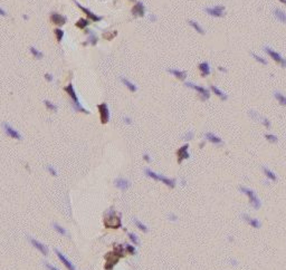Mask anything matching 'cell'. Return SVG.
I'll use <instances>...</instances> for the list:
<instances>
[{
	"label": "cell",
	"mask_w": 286,
	"mask_h": 270,
	"mask_svg": "<svg viewBox=\"0 0 286 270\" xmlns=\"http://www.w3.org/2000/svg\"><path fill=\"white\" fill-rule=\"evenodd\" d=\"M65 92L67 93V94L70 96V98L73 100V108H74V111H76V112H82V113H86L89 114V112L86 109V108H84L82 106V104L79 103V100H78V97H77L76 95V92H75V89L73 87V84H68L66 87H65Z\"/></svg>",
	"instance_id": "6da1fadb"
},
{
	"label": "cell",
	"mask_w": 286,
	"mask_h": 270,
	"mask_svg": "<svg viewBox=\"0 0 286 270\" xmlns=\"http://www.w3.org/2000/svg\"><path fill=\"white\" fill-rule=\"evenodd\" d=\"M144 172H145V174L149 176V177H151V179L155 180V181H160V182L164 183L165 185H168L169 188H174V187H176V180H174V179H170V177H167V176L161 175V174H159V173L152 171L151 169H145L144 170Z\"/></svg>",
	"instance_id": "7a4b0ae2"
},
{
	"label": "cell",
	"mask_w": 286,
	"mask_h": 270,
	"mask_svg": "<svg viewBox=\"0 0 286 270\" xmlns=\"http://www.w3.org/2000/svg\"><path fill=\"white\" fill-rule=\"evenodd\" d=\"M264 50H265V53L273 59L275 63L280 64L283 68H286V59L284 58V57H282V55H280V53H277L276 50H274L273 48H271V47H268V46H265V47H264Z\"/></svg>",
	"instance_id": "3957f363"
},
{
	"label": "cell",
	"mask_w": 286,
	"mask_h": 270,
	"mask_svg": "<svg viewBox=\"0 0 286 270\" xmlns=\"http://www.w3.org/2000/svg\"><path fill=\"white\" fill-rule=\"evenodd\" d=\"M240 191H242V193H245V194L248 196V199H249V202H250V204L253 205L255 210H258L259 208H261V201H259V199H258V196L256 195L253 190H250V189L246 188V187H242L240 188Z\"/></svg>",
	"instance_id": "277c9868"
},
{
	"label": "cell",
	"mask_w": 286,
	"mask_h": 270,
	"mask_svg": "<svg viewBox=\"0 0 286 270\" xmlns=\"http://www.w3.org/2000/svg\"><path fill=\"white\" fill-rule=\"evenodd\" d=\"M204 11L209 15L210 17L215 18H223L226 15V8L223 5H217V6H211L204 8Z\"/></svg>",
	"instance_id": "5b68a950"
},
{
	"label": "cell",
	"mask_w": 286,
	"mask_h": 270,
	"mask_svg": "<svg viewBox=\"0 0 286 270\" xmlns=\"http://www.w3.org/2000/svg\"><path fill=\"white\" fill-rule=\"evenodd\" d=\"M186 86L187 87L191 88V89H195L197 93H199V95L201 96V98L202 100H208L210 97V92L208 88L204 87V86H200V85H197V84H195V83H191V82H187L186 83Z\"/></svg>",
	"instance_id": "8992f818"
},
{
	"label": "cell",
	"mask_w": 286,
	"mask_h": 270,
	"mask_svg": "<svg viewBox=\"0 0 286 270\" xmlns=\"http://www.w3.org/2000/svg\"><path fill=\"white\" fill-rule=\"evenodd\" d=\"M2 128H4L5 133H6L8 136H10V137L15 138V140H21V138H22L21 134H20L16 128H13L9 123H6V122L2 123Z\"/></svg>",
	"instance_id": "52a82bcc"
},
{
	"label": "cell",
	"mask_w": 286,
	"mask_h": 270,
	"mask_svg": "<svg viewBox=\"0 0 286 270\" xmlns=\"http://www.w3.org/2000/svg\"><path fill=\"white\" fill-rule=\"evenodd\" d=\"M114 214H115L114 210H111L108 212V215H106V218H105V221L106 220H111V222L106 223V226L108 228H120L121 227V219L119 217H115Z\"/></svg>",
	"instance_id": "ba28073f"
},
{
	"label": "cell",
	"mask_w": 286,
	"mask_h": 270,
	"mask_svg": "<svg viewBox=\"0 0 286 270\" xmlns=\"http://www.w3.org/2000/svg\"><path fill=\"white\" fill-rule=\"evenodd\" d=\"M98 112H100V119L102 124H106L110 119V109L106 103H102L98 105Z\"/></svg>",
	"instance_id": "9c48e42d"
},
{
	"label": "cell",
	"mask_w": 286,
	"mask_h": 270,
	"mask_svg": "<svg viewBox=\"0 0 286 270\" xmlns=\"http://www.w3.org/2000/svg\"><path fill=\"white\" fill-rule=\"evenodd\" d=\"M28 240H29V242L32 243V247H35L40 253H43L44 256H47V255H48V248H47V245H44L43 242H40L39 240H37V239H35V238H30V237L28 238Z\"/></svg>",
	"instance_id": "30bf717a"
},
{
	"label": "cell",
	"mask_w": 286,
	"mask_h": 270,
	"mask_svg": "<svg viewBox=\"0 0 286 270\" xmlns=\"http://www.w3.org/2000/svg\"><path fill=\"white\" fill-rule=\"evenodd\" d=\"M55 253H56V256H57V258L60 260V262L67 268V270H76V268H75V266H74V264L73 262H70V260L68 259V258H66L65 256H64L63 253L62 252L59 251L58 249H55Z\"/></svg>",
	"instance_id": "8fae6325"
},
{
	"label": "cell",
	"mask_w": 286,
	"mask_h": 270,
	"mask_svg": "<svg viewBox=\"0 0 286 270\" xmlns=\"http://www.w3.org/2000/svg\"><path fill=\"white\" fill-rule=\"evenodd\" d=\"M177 155H178V162L181 163L183 160L189 158L190 154H189V144H184L183 146H181L177 152Z\"/></svg>",
	"instance_id": "7c38bea8"
},
{
	"label": "cell",
	"mask_w": 286,
	"mask_h": 270,
	"mask_svg": "<svg viewBox=\"0 0 286 270\" xmlns=\"http://www.w3.org/2000/svg\"><path fill=\"white\" fill-rule=\"evenodd\" d=\"M51 21L56 26H63L67 22V18L63 16V15H59L57 13H51Z\"/></svg>",
	"instance_id": "4fadbf2b"
},
{
	"label": "cell",
	"mask_w": 286,
	"mask_h": 270,
	"mask_svg": "<svg viewBox=\"0 0 286 270\" xmlns=\"http://www.w3.org/2000/svg\"><path fill=\"white\" fill-rule=\"evenodd\" d=\"M145 13V7L142 2H136V5L132 8V15L135 17H143Z\"/></svg>",
	"instance_id": "5bb4252c"
},
{
	"label": "cell",
	"mask_w": 286,
	"mask_h": 270,
	"mask_svg": "<svg viewBox=\"0 0 286 270\" xmlns=\"http://www.w3.org/2000/svg\"><path fill=\"white\" fill-rule=\"evenodd\" d=\"M114 185L117 189H120V190H126V189L130 188L131 183H130V181H129L127 179H124V177H117V179H115Z\"/></svg>",
	"instance_id": "9a60e30c"
},
{
	"label": "cell",
	"mask_w": 286,
	"mask_h": 270,
	"mask_svg": "<svg viewBox=\"0 0 286 270\" xmlns=\"http://www.w3.org/2000/svg\"><path fill=\"white\" fill-rule=\"evenodd\" d=\"M168 73H170L171 75H173L179 81H184L187 78V72H184V70H180V69L177 68H169Z\"/></svg>",
	"instance_id": "2e32d148"
},
{
	"label": "cell",
	"mask_w": 286,
	"mask_h": 270,
	"mask_svg": "<svg viewBox=\"0 0 286 270\" xmlns=\"http://www.w3.org/2000/svg\"><path fill=\"white\" fill-rule=\"evenodd\" d=\"M273 13L277 21H280L282 24H286V13L284 10H282L280 8H275L273 10Z\"/></svg>",
	"instance_id": "e0dca14e"
},
{
	"label": "cell",
	"mask_w": 286,
	"mask_h": 270,
	"mask_svg": "<svg viewBox=\"0 0 286 270\" xmlns=\"http://www.w3.org/2000/svg\"><path fill=\"white\" fill-rule=\"evenodd\" d=\"M204 137H206L207 141H209L210 143H212V144H217V145L223 144V140L219 137L218 135H216V134H214V133L211 132L206 133L204 134Z\"/></svg>",
	"instance_id": "ac0fdd59"
},
{
	"label": "cell",
	"mask_w": 286,
	"mask_h": 270,
	"mask_svg": "<svg viewBox=\"0 0 286 270\" xmlns=\"http://www.w3.org/2000/svg\"><path fill=\"white\" fill-rule=\"evenodd\" d=\"M76 5L79 7L81 9H82L83 13H85V15H86V16H87L89 18L92 19V20H94V21H100V20H102V17H101V16H97V15H95L94 13H92V11H91L89 9H87V8H85V7L81 6V5L78 4V2H76Z\"/></svg>",
	"instance_id": "d6986e66"
},
{
	"label": "cell",
	"mask_w": 286,
	"mask_h": 270,
	"mask_svg": "<svg viewBox=\"0 0 286 270\" xmlns=\"http://www.w3.org/2000/svg\"><path fill=\"white\" fill-rule=\"evenodd\" d=\"M198 68H199V72H200V74L201 76H208L210 75V73H211V68H210V65L208 62H202V63L199 64V66H198Z\"/></svg>",
	"instance_id": "ffe728a7"
},
{
	"label": "cell",
	"mask_w": 286,
	"mask_h": 270,
	"mask_svg": "<svg viewBox=\"0 0 286 270\" xmlns=\"http://www.w3.org/2000/svg\"><path fill=\"white\" fill-rule=\"evenodd\" d=\"M210 90H211L214 94L216 95V96H218L220 100H223V101H226V100L228 98L227 94H226V93H223V90H221L219 87H217L216 85H210Z\"/></svg>",
	"instance_id": "44dd1931"
},
{
	"label": "cell",
	"mask_w": 286,
	"mask_h": 270,
	"mask_svg": "<svg viewBox=\"0 0 286 270\" xmlns=\"http://www.w3.org/2000/svg\"><path fill=\"white\" fill-rule=\"evenodd\" d=\"M188 24H189V26H190V27H192V28H193V29H195L198 34H200V35H204L206 30H204V28L200 25L198 21H196V20H189V21H188Z\"/></svg>",
	"instance_id": "7402d4cb"
},
{
	"label": "cell",
	"mask_w": 286,
	"mask_h": 270,
	"mask_svg": "<svg viewBox=\"0 0 286 270\" xmlns=\"http://www.w3.org/2000/svg\"><path fill=\"white\" fill-rule=\"evenodd\" d=\"M242 217H244V219L246 220L247 221L248 223L250 224L252 227H254V228H256V229H258V228H261V222L258 221L257 219H254V218H250L248 214H246V213H244L242 214Z\"/></svg>",
	"instance_id": "603a6c76"
},
{
	"label": "cell",
	"mask_w": 286,
	"mask_h": 270,
	"mask_svg": "<svg viewBox=\"0 0 286 270\" xmlns=\"http://www.w3.org/2000/svg\"><path fill=\"white\" fill-rule=\"evenodd\" d=\"M121 82L126 86L127 89H130L131 92H136L138 90V87H136V85L133 84L132 82H130L129 79H126L125 77H121Z\"/></svg>",
	"instance_id": "cb8c5ba5"
},
{
	"label": "cell",
	"mask_w": 286,
	"mask_h": 270,
	"mask_svg": "<svg viewBox=\"0 0 286 270\" xmlns=\"http://www.w3.org/2000/svg\"><path fill=\"white\" fill-rule=\"evenodd\" d=\"M263 172H264V174L266 175V177L268 179V180H272V181H276V180H277L276 174L274 173L272 170H269L268 168H266V166L263 168Z\"/></svg>",
	"instance_id": "d4e9b609"
},
{
	"label": "cell",
	"mask_w": 286,
	"mask_h": 270,
	"mask_svg": "<svg viewBox=\"0 0 286 270\" xmlns=\"http://www.w3.org/2000/svg\"><path fill=\"white\" fill-rule=\"evenodd\" d=\"M274 97L276 98V101L278 102L280 105L286 106V96L283 94V93H280V92H275V93H274Z\"/></svg>",
	"instance_id": "484cf974"
},
{
	"label": "cell",
	"mask_w": 286,
	"mask_h": 270,
	"mask_svg": "<svg viewBox=\"0 0 286 270\" xmlns=\"http://www.w3.org/2000/svg\"><path fill=\"white\" fill-rule=\"evenodd\" d=\"M133 222H134V224L139 228V230H141L142 232H148V231H149V228H148V226H146V224H144L142 221H140V220H138L136 218H135V219H133Z\"/></svg>",
	"instance_id": "4316f807"
},
{
	"label": "cell",
	"mask_w": 286,
	"mask_h": 270,
	"mask_svg": "<svg viewBox=\"0 0 286 270\" xmlns=\"http://www.w3.org/2000/svg\"><path fill=\"white\" fill-rule=\"evenodd\" d=\"M53 228L55 229V231L58 232L59 234H62V236H65V234H67V231H66V229L62 227L60 224H58L57 222H54L53 223Z\"/></svg>",
	"instance_id": "83f0119b"
},
{
	"label": "cell",
	"mask_w": 286,
	"mask_h": 270,
	"mask_svg": "<svg viewBox=\"0 0 286 270\" xmlns=\"http://www.w3.org/2000/svg\"><path fill=\"white\" fill-rule=\"evenodd\" d=\"M250 55H252V57L254 58L257 63L261 64V65H267V64H268V62H267L264 57L259 56V55H257V54H255V53H250Z\"/></svg>",
	"instance_id": "f1b7e54d"
},
{
	"label": "cell",
	"mask_w": 286,
	"mask_h": 270,
	"mask_svg": "<svg viewBox=\"0 0 286 270\" xmlns=\"http://www.w3.org/2000/svg\"><path fill=\"white\" fill-rule=\"evenodd\" d=\"M75 25H76L78 28H82V29H84V28H86V27L89 25V20H86L85 18H81L79 20H77Z\"/></svg>",
	"instance_id": "f546056e"
},
{
	"label": "cell",
	"mask_w": 286,
	"mask_h": 270,
	"mask_svg": "<svg viewBox=\"0 0 286 270\" xmlns=\"http://www.w3.org/2000/svg\"><path fill=\"white\" fill-rule=\"evenodd\" d=\"M129 239H130V241L133 243V245H140V240H139V238H138V236L135 234V233H132V232H130L129 234Z\"/></svg>",
	"instance_id": "4dcf8cb0"
},
{
	"label": "cell",
	"mask_w": 286,
	"mask_h": 270,
	"mask_svg": "<svg viewBox=\"0 0 286 270\" xmlns=\"http://www.w3.org/2000/svg\"><path fill=\"white\" fill-rule=\"evenodd\" d=\"M29 49H30V53H32V55L36 57L37 59H40V58H43V57H44L43 53H41V51H39L37 48H35V47H30Z\"/></svg>",
	"instance_id": "1f68e13d"
},
{
	"label": "cell",
	"mask_w": 286,
	"mask_h": 270,
	"mask_svg": "<svg viewBox=\"0 0 286 270\" xmlns=\"http://www.w3.org/2000/svg\"><path fill=\"white\" fill-rule=\"evenodd\" d=\"M44 104L46 105V107H47L49 111H54V112H56V111H57V105H55V104H54V103H51V101L45 100Z\"/></svg>",
	"instance_id": "d6a6232c"
},
{
	"label": "cell",
	"mask_w": 286,
	"mask_h": 270,
	"mask_svg": "<svg viewBox=\"0 0 286 270\" xmlns=\"http://www.w3.org/2000/svg\"><path fill=\"white\" fill-rule=\"evenodd\" d=\"M97 40H98V38L96 36L95 34H93V32H89V43H91L92 45H95L97 43Z\"/></svg>",
	"instance_id": "836d02e7"
},
{
	"label": "cell",
	"mask_w": 286,
	"mask_h": 270,
	"mask_svg": "<svg viewBox=\"0 0 286 270\" xmlns=\"http://www.w3.org/2000/svg\"><path fill=\"white\" fill-rule=\"evenodd\" d=\"M265 138H266L268 142H271V143H276V142L278 141L277 136L274 135V134H266V135H265Z\"/></svg>",
	"instance_id": "e575fe53"
},
{
	"label": "cell",
	"mask_w": 286,
	"mask_h": 270,
	"mask_svg": "<svg viewBox=\"0 0 286 270\" xmlns=\"http://www.w3.org/2000/svg\"><path fill=\"white\" fill-rule=\"evenodd\" d=\"M55 35H56V39H57V41H62V39L64 37V32L62 29H56L55 30Z\"/></svg>",
	"instance_id": "d590c367"
},
{
	"label": "cell",
	"mask_w": 286,
	"mask_h": 270,
	"mask_svg": "<svg viewBox=\"0 0 286 270\" xmlns=\"http://www.w3.org/2000/svg\"><path fill=\"white\" fill-rule=\"evenodd\" d=\"M47 171H48V172H49L53 176L57 175V170L55 169L53 165H48V166H47Z\"/></svg>",
	"instance_id": "8d00e7d4"
},
{
	"label": "cell",
	"mask_w": 286,
	"mask_h": 270,
	"mask_svg": "<svg viewBox=\"0 0 286 270\" xmlns=\"http://www.w3.org/2000/svg\"><path fill=\"white\" fill-rule=\"evenodd\" d=\"M249 115H250L252 119H258V121L261 119V115L257 113V112H255V111H250V112H249Z\"/></svg>",
	"instance_id": "74e56055"
},
{
	"label": "cell",
	"mask_w": 286,
	"mask_h": 270,
	"mask_svg": "<svg viewBox=\"0 0 286 270\" xmlns=\"http://www.w3.org/2000/svg\"><path fill=\"white\" fill-rule=\"evenodd\" d=\"M193 132H191V131H189V132H187L186 134L183 135V138L186 140V141H190V140H192L193 138Z\"/></svg>",
	"instance_id": "f35d334b"
},
{
	"label": "cell",
	"mask_w": 286,
	"mask_h": 270,
	"mask_svg": "<svg viewBox=\"0 0 286 270\" xmlns=\"http://www.w3.org/2000/svg\"><path fill=\"white\" fill-rule=\"evenodd\" d=\"M261 122L263 123V125L265 126V127H267V128L271 127V122H269L268 119H266V117H263V119H261Z\"/></svg>",
	"instance_id": "ab89813d"
},
{
	"label": "cell",
	"mask_w": 286,
	"mask_h": 270,
	"mask_svg": "<svg viewBox=\"0 0 286 270\" xmlns=\"http://www.w3.org/2000/svg\"><path fill=\"white\" fill-rule=\"evenodd\" d=\"M126 250L129 252H131V255H135V248L132 245H126Z\"/></svg>",
	"instance_id": "60d3db41"
},
{
	"label": "cell",
	"mask_w": 286,
	"mask_h": 270,
	"mask_svg": "<svg viewBox=\"0 0 286 270\" xmlns=\"http://www.w3.org/2000/svg\"><path fill=\"white\" fill-rule=\"evenodd\" d=\"M45 267L47 268L48 270H58L55 266H53V264H51L49 262H45Z\"/></svg>",
	"instance_id": "b9f144b4"
},
{
	"label": "cell",
	"mask_w": 286,
	"mask_h": 270,
	"mask_svg": "<svg viewBox=\"0 0 286 270\" xmlns=\"http://www.w3.org/2000/svg\"><path fill=\"white\" fill-rule=\"evenodd\" d=\"M143 158H144V161H146V162H150V161H151V157H150V155H149L148 153H144V154H143Z\"/></svg>",
	"instance_id": "7bdbcfd3"
},
{
	"label": "cell",
	"mask_w": 286,
	"mask_h": 270,
	"mask_svg": "<svg viewBox=\"0 0 286 270\" xmlns=\"http://www.w3.org/2000/svg\"><path fill=\"white\" fill-rule=\"evenodd\" d=\"M45 77H46V79L49 81V82L53 81V75H51V74H48V73H47V74H45Z\"/></svg>",
	"instance_id": "ee69618b"
},
{
	"label": "cell",
	"mask_w": 286,
	"mask_h": 270,
	"mask_svg": "<svg viewBox=\"0 0 286 270\" xmlns=\"http://www.w3.org/2000/svg\"><path fill=\"white\" fill-rule=\"evenodd\" d=\"M124 122H125V124H127V125H129V124H131V123H132V119H130V117H127V116H125V117H124Z\"/></svg>",
	"instance_id": "f6af8a7d"
},
{
	"label": "cell",
	"mask_w": 286,
	"mask_h": 270,
	"mask_svg": "<svg viewBox=\"0 0 286 270\" xmlns=\"http://www.w3.org/2000/svg\"><path fill=\"white\" fill-rule=\"evenodd\" d=\"M169 219L171 220V221H177V215L170 213V214H169Z\"/></svg>",
	"instance_id": "bcb514c9"
},
{
	"label": "cell",
	"mask_w": 286,
	"mask_h": 270,
	"mask_svg": "<svg viewBox=\"0 0 286 270\" xmlns=\"http://www.w3.org/2000/svg\"><path fill=\"white\" fill-rule=\"evenodd\" d=\"M0 16H2V17H5V16H7V13L0 7Z\"/></svg>",
	"instance_id": "7dc6e473"
},
{
	"label": "cell",
	"mask_w": 286,
	"mask_h": 270,
	"mask_svg": "<svg viewBox=\"0 0 286 270\" xmlns=\"http://www.w3.org/2000/svg\"><path fill=\"white\" fill-rule=\"evenodd\" d=\"M150 19H151V21H155V20H157V17H155L154 15H151V16H150Z\"/></svg>",
	"instance_id": "c3c4849f"
},
{
	"label": "cell",
	"mask_w": 286,
	"mask_h": 270,
	"mask_svg": "<svg viewBox=\"0 0 286 270\" xmlns=\"http://www.w3.org/2000/svg\"><path fill=\"white\" fill-rule=\"evenodd\" d=\"M219 70H220V72H223V73H226V68H223V67H220V66H219Z\"/></svg>",
	"instance_id": "681fc988"
},
{
	"label": "cell",
	"mask_w": 286,
	"mask_h": 270,
	"mask_svg": "<svg viewBox=\"0 0 286 270\" xmlns=\"http://www.w3.org/2000/svg\"><path fill=\"white\" fill-rule=\"evenodd\" d=\"M278 1H280V4H283V5H285L286 6V0H278Z\"/></svg>",
	"instance_id": "f907efd6"
}]
</instances>
